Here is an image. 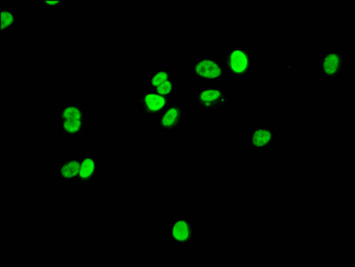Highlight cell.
Wrapping results in <instances>:
<instances>
[{
	"label": "cell",
	"instance_id": "obj_10",
	"mask_svg": "<svg viewBox=\"0 0 355 267\" xmlns=\"http://www.w3.org/2000/svg\"><path fill=\"white\" fill-rule=\"evenodd\" d=\"M101 158L96 156L82 157L79 174L76 184L79 185H92L101 178Z\"/></svg>",
	"mask_w": 355,
	"mask_h": 267
},
{
	"label": "cell",
	"instance_id": "obj_1",
	"mask_svg": "<svg viewBox=\"0 0 355 267\" xmlns=\"http://www.w3.org/2000/svg\"><path fill=\"white\" fill-rule=\"evenodd\" d=\"M86 107L76 100H65L58 109V134L80 138L86 134Z\"/></svg>",
	"mask_w": 355,
	"mask_h": 267
},
{
	"label": "cell",
	"instance_id": "obj_11",
	"mask_svg": "<svg viewBox=\"0 0 355 267\" xmlns=\"http://www.w3.org/2000/svg\"><path fill=\"white\" fill-rule=\"evenodd\" d=\"M80 161H82V157L67 156L64 158L58 166V179H60L67 185L76 184Z\"/></svg>",
	"mask_w": 355,
	"mask_h": 267
},
{
	"label": "cell",
	"instance_id": "obj_15",
	"mask_svg": "<svg viewBox=\"0 0 355 267\" xmlns=\"http://www.w3.org/2000/svg\"><path fill=\"white\" fill-rule=\"evenodd\" d=\"M65 2L61 1V0H51V1H49V0H46V1H43V5H44V7H64Z\"/></svg>",
	"mask_w": 355,
	"mask_h": 267
},
{
	"label": "cell",
	"instance_id": "obj_7",
	"mask_svg": "<svg viewBox=\"0 0 355 267\" xmlns=\"http://www.w3.org/2000/svg\"><path fill=\"white\" fill-rule=\"evenodd\" d=\"M171 239L180 248H186L195 237V225L185 215H180L171 222Z\"/></svg>",
	"mask_w": 355,
	"mask_h": 267
},
{
	"label": "cell",
	"instance_id": "obj_9",
	"mask_svg": "<svg viewBox=\"0 0 355 267\" xmlns=\"http://www.w3.org/2000/svg\"><path fill=\"white\" fill-rule=\"evenodd\" d=\"M279 130L274 127H253L249 131L248 144L252 150H269L278 142Z\"/></svg>",
	"mask_w": 355,
	"mask_h": 267
},
{
	"label": "cell",
	"instance_id": "obj_4",
	"mask_svg": "<svg viewBox=\"0 0 355 267\" xmlns=\"http://www.w3.org/2000/svg\"><path fill=\"white\" fill-rule=\"evenodd\" d=\"M193 77L213 84L227 77L225 67L220 57L198 55L193 58Z\"/></svg>",
	"mask_w": 355,
	"mask_h": 267
},
{
	"label": "cell",
	"instance_id": "obj_14",
	"mask_svg": "<svg viewBox=\"0 0 355 267\" xmlns=\"http://www.w3.org/2000/svg\"><path fill=\"white\" fill-rule=\"evenodd\" d=\"M173 77V73L169 70H160L151 71L150 77H149V84H150V90L157 88V86L163 85L168 80Z\"/></svg>",
	"mask_w": 355,
	"mask_h": 267
},
{
	"label": "cell",
	"instance_id": "obj_6",
	"mask_svg": "<svg viewBox=\"0 0 355 267\" xmlns=\"http://www.w3.org/2000/svg\"><path fill=\"white\" fill-rule=\"evenodd\" d=\"M320 69L322 79H340L345 73L344 52L339 49H327L322 52Z\"/></svg>",
	"mask_w": 355,
	"mask_h": 267
},
{
	"label": "cell",
	"instance_id": "obj_8",
	"mask_svg": "<svg viewBox=\"0 0 355 267\" xmlns=\"http://www.w3.org/2000/svg\"><path fill=\"white\" fill-rule=\"evenodd\" d=\"M171 98L157 93L146 91L140 93L137 98L136 104L142 114L149 116H159L171 104Z\"/></svg>",
	"mask_w": 355,
	"mask_h": 267
},
{
	"label": "cell",
	"instance_id": "obj_3",
	"mask_svg": "<svg viewBox=\"0 0 355 267\" xmlns=\"http://www.w3.org/2000/svg\"><path fill=\"white\" fill-rule=\"evenodd\" d=\"M227 77L230 79H248L252 71V57L247 49L230 48L220 54Z\"/></svg>",
	"mask_w": 355,
	"mask_h": 267
},
{
	"label": "cell",
	"instance_id": "obj_5",
	"mask_svg": "<svg viewBox=\"0 0 355 267\" xmlns=\"http://www.w3.org/2000/svg\"><path fill=\"white\" fill-rule=\"evenodd\" d=\"M187 125L186 107L180 102H171V104L158 116L157 129L164 135L185 129Z\"/></svg>",
	"mask_w": 355,
	"mask_h": 267
},
{
	"label": "cell",
	"instance_id": "obj_12",
	"mask_svg": "<svg viewBox=\"0 0 355 267\" xmlns=\"http://www.w3.org/2000/svg\"><path fill=\"white\" fill-rule=\"evenodd\" d=\"M17 23V14H15V8L2 7L0 9V26H1L2 36L7 35L9 30L15 28Z\"/></svg>",
	"mask_w": 355,
	"mask_h": 267
},
{
	"label": "cell",
	"instance_id": "obj_13",
	"mask_svg": "<svg viewBox=\"0 0 355 267\" xmlns=\"http://www.w3.org/2000/svg\"><path fill=\"white\" fill-rule=\"evenodd\" d=\"M179 80L176 77H171L163 85L157 86L151 91L157 93L159 95L166 96V98H173V96L179 95Z\"/></svg>",
	"mask_w": 355,
	"mask_h": 267
},
{
	"label": "cell",
	"instance_id": "obj_2",
	"mask_svg": "<svg viewBox=\"0 0 355 267\" xmlns=\"http://www.w3.org/2000/svg\"><path fill=\"white\" fill-rule=\"evenodd\" d=\"M230 96L222 86L207 84L198 86L193 95V104L201 113L207 115L222 113L229 107Z\"/></svg>",
	"mask_w": 355,
	"mask_h": 267
}]
</instances>
